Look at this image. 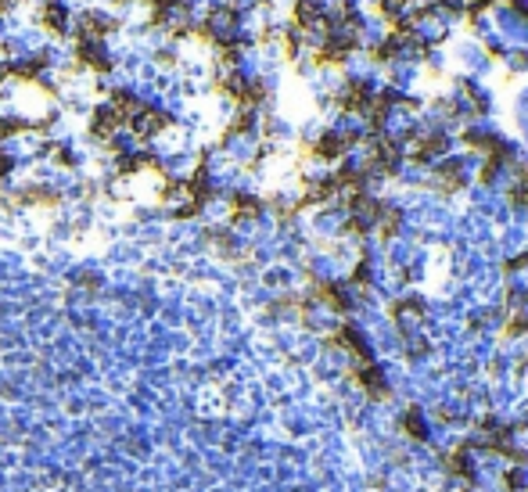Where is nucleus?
<instances>
[{
    "label": "nucleus",
    "mask_w": 528,
    "mask_h": 492,
    "mask_svg": "<svg viewBox=\"0 0 528 492\" xmlns=\"http://www.w3.org/2000/svg\"><path fill=\"white\" fill-rule=\"evenodd\" d=\"M506 460H528V427H506V435L496 442Z\"/></svg>",
    "instance_id": "4"
},
{
    "label": "nucleus",
    "mask_w": 528,
    "mask_h": 492,
    "mask_svg": "<svg viewBox=\"0 0 528 492\" xmlns=\"http://www.w3.org/2000/svg\"><path fill=\"white\" fill-rule=\"evenodd\" d=\"M518 140L528 147V115H518Z\"/></svg>",
    "instance_id": "7"
},
{
    "label": "nucleus",
    "mask_w": 528,
    "mask_h": 492,
    "mask_svg": "<svg viewBox=\"0 0 528 492\" xmlns=\"http://www.w3.org/2000/svg\"><path fill=\"white\" fill-rule=\"evenodd\" d=\"M503 492H528V460H511L503 475Z\"/></svg>",
    "instance_id": "5"
},
{
    "label": "nucleus",
    "mask_w": 528,
    "mask_h": 492,
    "mask_svg": "<svg viewBox=\"0 0 528 492\" xmlns=\"http://www.w3.org/2000/svg\"><path fill=\"white\" fill-rule=\"evenodd\" d=\"M438 413H435V406H424V402H406V410L399 413V427H403V435L410 442H428L431 435V427H435Z\"/></svg>",
    "instance_id": "1"
},
{
    "label": "nucleus",
    "mask_w": 528,
    "mask_h": 492,
    "mask_svg": "<svg viewBox=\"0 0 528 492\" xmlns=\"http://www.w3.org/2000/svg\"><path fill=\"white\" fill-rule=\"evenodd\" d=\"M453 58L456 65L463 69L460 76H475V79H485L493 72V58L485 54V47L478 44V40H460V44L453 47Z\"/></svg>",
    "instance_id": "2"
},
{
    "label": "nucleus",
    "mask_w": 528,
    "mask_h": 492,
    "mask_svg": "<svg viewBox=\"0 0 528 492\" xmlns=\"http://www.w3.org/2000/svg\"><path fill=\"white\" fill-rule=\"evenodd\" d=\"M514 115H528V83H521L514 94Z\"/></svg>",
    "instance_id": "6"
},
{
    "label": "nucleus",
    "mask_w": 528,
    "mask_h": 492,
    "mask_svg": "<svg viewBox=\"0 0 528 492\" xmlns=\"http://www.w3.org/2000/svg\"><path fill=\"white\" fill-rule=\"evenodd\" d=\"M36 26L44 33H51V36H69L72 33V8H69V0H44Z\"/></svg>",
    "instance_id": "3"
}]
</instances>
